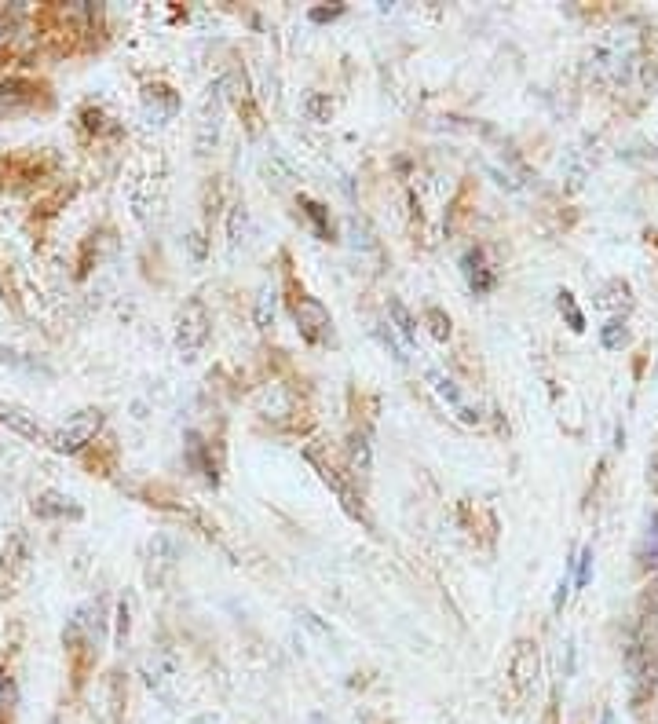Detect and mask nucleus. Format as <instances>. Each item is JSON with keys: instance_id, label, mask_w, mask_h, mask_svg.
I'll return each mask as SVG.
<instances>
[{"instance_id": "f257e3e1", "label": "nucleus", "mask_w": 658, "mask_h": 724, "mask_svg": "<svg viewBox=\"0 0 658 724\" xmlns=\"http://www.w3.org/2000/svg\"><path fill=\"white\" fill-rule=\"evenodd\" d=\"M637 55H640V33H633V26H615V30H607L600 41L593 44V52H589V74L596 81H604V85H618V81H626L629 70L637 66Z\"/></svg>"}, {"instance_id": "f03ea898", "label": "nucleus", "mask_w": 658, "mask_h": 724, "mask_svg": "<svg viewBox=\"0 0 658 724\" xmlns=\"http://www.w3.org/2000/svg\"><path fill=\"white\" fill-rule=\"evenodd\" d=\"M655 681H658V666H655V655H651V644H648V633L640 629L637 637L629 640L626 648V684H629V699L633 703H648L651 695H655Z\"/></svg>"}, {"instance_id": "7ed1b4c3", "label": "nucleus", "mask_w": 658, "mask_h": 724, "mask_svg": "<svg viewBox=\"0 0 658 724\" xmlns=\"http://www.w3.org/2000/svg\"><path fill=\"white\" fill-rule=\"evenodd\" d=\"M425 377H428V384H432V392L439 395V403H443L461 425H479V421H483L479 403L468 395L465 384H457V377H450V373L439 370V366H425Z\"/></svg>"}, {"instance_id": "20e7f679", "label": "nucleus", "mask_w": 658, "mask_h": 724, "mask_svg": "<svg viewBox=\"0 0 658 724\" xmlns=\"http://www.w3.org/2000/svg\"><path fill=\"white\" fill-rule=\"evenodd\" d=\"M183 673V662H180V651L172 648V644H154V648L139 659V677L147 684L154 695H169L172 684L180 681Z\"/></svg>"}, {"instance_id": "39448f33", "label": "nucleus", "mask_w": 658, "mask_h": 724, "mask_svg": "<svg viewBox=\"0 0 658 724\" xmlns=\"http://www.w3.org/2000/svg\"><path fill=\"white\" fill-rule=\"evenodd\" d=\"M209 326H213V319H209L205 304L198 297H191L180 308V315H176V348H180V355L187 362L198 359V352L205 348V341H209Z\"/></svg>"}, {"instance_id": "423d86ee", "label": "nucleus", "mask_w": 658, "mask_h": 724, "mask_svg": "<svg viewBox=\"0 0 658 724\" xmlns=\"http://www.w3.org/2000/svg\"><path fill=\"white\" fill-rule=\"evenodd\" d=\"M103 428V410H81V414H74L66 425H59L52 432V443L59 454H77L81 447H88L92 439H96V432Z\"/></svg>"}, {"instance_id": "0eeeda50", "label": "nucleus", "mask_w": 658, "mask_h": 724, "mask_svg": "<svg viewBox=\"0 0 658 724\" xmlns=\"http://www.w3.org/2000/svg\"><path fill=\"white\" fill-rule=\"evenodd\" d=\"M538 673H542V651L534 640H516V651H512L509 659V681L516 688V695H527L538 681Z\"/></svg>"}, {"instance_id": "6e6552de", "label": "nucleus", "mask_w": 658, "mask_h": 724, "mask_svg": "<svg viewBox=\"0 0 658 724\" xmlns=\"http://www.w3.org/2000/svg\"><path fill=\"white\" fill-rule=\"evenodd\" d=\"M293 315H297V326H300V337L311 344H322L333 337V319H329V311L322 300L315 297H300L293 304Z\"/></svg>"}, {"instance_id": "1a4fd4ad", "label": "nucleus", "mask_w": 658, "mask_h": 724, "mask_svg": "<svg viewBox=\"0 0 658 724\" xmlns=\"http://www.w3.org/2000/svg\"><path fill=\"white\" fill-rule=\"evenodd\" d=\"M308 461H311V465H315V469H319L322 483H326V487L333 490V494H337L340 505H344V509H348L351 516H355V520L370 523V520H366V509H362L359 494H355V487H351V483L344 480V476H340L337 465H333V461H326V458H319V450H308Z\"/></svg>"}, {"instance_id": "9d476101", "label": "nucleus", "mask_w": 658, "mask_h": 724, "mask_svg": "<svg viewBox=\"0 0 658 724\" xmlns=\"http://www.w3.org/2000/svg\"><path fill=\"white\" fill-rule=\"evenodd\" d=\"M220 114H223V81L209 85L202 99V110H198V154H209L220 139Z\"/></svg>"}, {"instance_id": "9b49d317", "label": "nucleus", "mask_w": 658, "mask_h": 724, "mask_svg": "<svg viewBox=\"0 0 658 724\" xmlns=\"http://www.w3.org/2000/svg\"><path fill=\"white\" fill-rule=\"evenodd\" d=\"M176 560H180V545L172 542L169 534H158V538H150V549H147V578L154 586H161L165 578L176 571Z\"/></svg>"}, {"instance_id": "f8f14e48", "label": "nucleus", "mask_w": 658, "mask_h": 724, "mask_svg": "<svg viewBox=\"0 0 658 724\" xmlns=\"http://www.w3.org/2000/svg\"><path fill=\"white\" fill-rule=\"evenodd\" d=\"M70 622L77 626V633H81V640H85L88 648H99L103 637H107V604H103V600H88Z\"/></svg>"}, {"instance_id": "ddd939ff", "label": "nucleus", "mask_w": 658, "mask_h": 724, "mask_svg": "<svg viewBox=\"0 0 658 724\" xmlns=\"http://www.w3.org/2000/svg\"><path fill=\"white\" fill-rule=\"evenodd\" d=\"M373 472V443L366 428H355L348 436V476L351 480H370Z\"/></svg>"}, {"instance_id": "4468645a", "label": "nucleus", "mask_w": 658, "mask_h": 724, "mask_svg": "<svg viewBox=\"0 0 658 724\" xmlns=\"http://www.w3.org/2000/svg\"><path fill=\"white\" fill-rule=\"evenodd\" d=\"M0 425H8L11 432H19V436L33 439V443H48V439H52L30 410H22V406L15 403H0Z\"/></svg>"}, {"instance_id": "2eb2a0df", "label": "nucleus", "mask_w": 658, "mask_h": 724, "mask_svg": "<svg viewBox=\"0 0 658 724\" xmlns=\"http://www.w3.org/2000/svg\"><path fill=\"white\" fill-rule=\"evenodd\" d=\"M99 703H103V706H96L99 724H117V721H121V706H125L121 673H110L107 681H103V688H99Z\"/></svg>"}, {"instance_id": "dca6fc26", "label": "nucleus", "mask_w": 658, "mask_h": 724, "mask_svg": "<svg viewBox=\"0 0 658 724\" xmlns=\"http://www.w3.org/2000/svg\"><path fill=\"white\" fill-rule=\"evenodd\" d=\"M461 271H465L472 293H490V289H494V271L487 267V253H483V249H468V253L461 256Z\"/></svg>"}, {"instance_id": "f3484780", "label": "nucleus", "mask_w": 658, "mask_h": 724, "mask_svg": "<svg viewBox=\"0 0 658 724\" xmlns=\"http://www.w3.org/2000/svg\"><path fill=\"white\" fill-rule=\"evenodd\" d=\"M33 512L41 516V520H55V516H81V509L74 505V498H66L59 490H48L41 498L33 501Z\"/></svg>"}, {"instance_id": "a211bd4d", "label": "nucleus", "mask_w": 658, "mask_h": 724, "mask_svg": "<svg viewBox=\"0 0 658 724\" xmlns=\"http://www.w3.org/2000/svg\"><path fill=\"white\" fill-rule=\"evenodd\" d=\"M143 107H147V114L154 121H165L176 114V107H180V99L172 96L165 85H150L147 92H143Z\"/></svg>"}, {"instance_id": "6ab92c4d", "label": "nucleus", "mask_w": 658, "mask_h": 724, "mask_svg": "<svg viewBox=\"0 0 658 724\" xmlns=\"http://www.w3.org/2000/svg\"><path fill=\"white\" fill-rule=\"evenodd\" d=\"M388 315H392V322H395V330H399V337H403L410 348L417 344V322H414V315L406 311V304L403 300H388Z\"/></svg>"}, {"instance_id": "aec40b11", "label": "nucleus", "mask_w": 658, "mask_h": 724, "mask_svg": "<svg viewBox=\"0 0 658 724\" xmlns=\"http://www.w3.org/2000/svg\"><path fill=\"white\" fill-rule=\"evenodd\" d=\"M275 308H278V289L264 286L260 289V300H256V326H260V330H271V322H275Z\"/></svg>"}, {"instance_id": "412c9836", "label": "nucleus", "mask_w": 658, "mask_h": 724, "mask_svg": "<svg viewBox=\"0 0 658 724\" xmlns=\"http://www.w3.org/2000/svg\"><path fill=\"white\" fill-rule=\"evenodd\" d=\"M640 567H658V512L651 516L648 531H644V542H640Z\"/></svg>"}, {"instance_id": "4be33fe9", "label": "nucleus", "mask_w": 658, "mask_h": 724, "mask_svg": "<svg viewBox=\"0 0 658 724\" xmlns=\"http://www.w3.org/2000/svg\"><path fill=\"white\" fill-rule=\"evenodd\" d=\"M600 341H604L607 352H622V348L629 344L626 322H622V319H611V322L604 326V330H600Z\"/></svg>"}, {"instance_id": "5701e85b", "label": "nucleus", "mask_w": 658, "mask_h": 724, "mask_svg": "<svg viewBox=\"0 0 658 724\" xmlns=\"http://www.w3.org/2000/svg\"><path fill=\"white\" fill-rule=\"evenodd\" d=\"M556 304H560V311H563V319H567V326H571L574 333H582V330H585V315L578 311V304H574V293H567V289H563Z\"/></svg>"}, {"instance_id": "b1692460", "label": "nucleus", "mask_w": 658, "mask_h": 724, "mask_svg": "<svg viewBox=\"0 0 658 724\" xmlns=\"http://www.w3.org/2000/svg\"><path fill=\"white\" fill-rule=\"evenodd\" d=\"M128 629H132V597H121L117 600V644H125L128 640Z\"/></svg>"}, {"instance_id": "393cba45", "label": "nucleus", "mask_w": 658, "mask_h": 724, "mask_svg": "<svg viewBox=\"0 0 658 724\" xmlns=\"http://www.w3.org/2000/svg\"><path fill=\"white\" fill-rule=\"evenodd\" d=\"M425 322H428V330H432V337H436V341H450V319H446L443 311L428 308L425 311Z\"/></svg>"}, {"instance_id": "a878e982", "label": "nucleus", "mask_w": 658, "mask_h": 724, "mask_svg": "<svg viewBox=\"0 0 658 724\" xmlns=\"http://www.w3.org/2000/svg\"><path fill=\"white\" fill-rule=\"evenodd\" d=\"M245 227H249V216H245V205H234L231 213V249L245 242Z\"/></svg>"}, {"instance_id": "bb28decb", "label": "nucleus", "mask_w": 658, "mask_h": 724, "mask_svg": "<svg viewBox=\"0 0 658 724\" xmlns=\"http://www.w3.org/2000/svg\"><path fill=\"white\" fill-rule=\"evenodd\" d=\"M11 706H15V681L8 673H0V717H4V710L11 714Z\"/></svg>"}, {"instance_id": "cd10ccee", "label": "nucleus", "mask_w": 658, "mask_h": 724, "mask_svg": "<svg viewBox=\"0 0 658 724\" xmlns=\"http://www.w3.org/2000/svg\"><path fill=\"white\" fill-rule=\"evenodd\" d=\"M593 578V549H582V560H578V586H589Z\"/></svg>"}, {"instance_id": "c85d7f7f", "label": "nucleus", "mask_w": 658, "mask_h": 724, "mask_svg": "<svg viewBox=\"0 0 658 724\" xmlns=\"http://www.w3.org/2000/svg\"><path fill=\"white\" fill-rule=\"evenodd\" d=\"M567 597H571V575H563V578H560V589H556V600H552V607L560 611V607L567 604Z\"/></svg>"}, {"instance_id": "c756f323", "label": "nucleus", "mask_w": 658, "mask_h": 724, "mask_svg": "<svg viewBox=\"0 0 658 724\" xmlns=\"http://www.w3.org/2000/svg\"><path fill=\"white\" fill-rule=\"evenodd\" d=\"M308 110H311V114H315V118H329V103H326V99H319V96L311 99Z\"/></svg>"}, {"instance_id": "7c9ffc66", "label": "nucleus", "mask_w": 658, "mask_h": 724, "mask_svg": "<svg viewBox=\"0 0 658 724\" xmlns=\"http://www.w3.org/2000/svg\"><path fill=\"white\" fill-rule=\"evenodd\" d=\"M187 724H220V714H198V717H191Z\"/></svg>"}, {"instance_id": "2f4dec72", "label": "nucleus", "mask_w": 658, "mask_h": 724, "mask_svg": "<svg viewBox=\"0 0 658 724\" xmlns=\"http://www.w3.org/2000/svg\"><path fill=\"white\" fill-rule=\"evenodd\" d=\"M542 724H556V699L549 703V714H545V721Z\"/></svg>"}, {"instance_id": "473e14b6", "label": "nucleus", "mask_w": 658, "mask_h": 724, "mask_svg": "<svg viewBox=\"0 0 658 724\" xmlns=\"http://www.w3.org/2000/svg\"><path fill=\"white\" fill-rule=\"evenodd\" d=\"M651 487H655V494H658V458L651 461Z\"/></svg>"}, {"instance_id": "72a5a7b5", "label": "nucleus", "mask_w": 658, "mask_h": 724, "mask_svg": "<svg viewBox=\"0 0 658 724\" xmlns=\"http://www.w3.org/2000/svg\"><path fill=\"white\" fill-rule=\"evenodd\" d=\"M600 724H615V710H604V717H600Z\"/></svg>"}, {"instance_id": "f704fd0d", "label": "nucleus", "mask_w": 658, "mask_h": 724, "mask_svg": "<svg viewBox=\"0 0 658 724\" xmlns=\"http://www.w3.org/2000/svg\"><path fill=\"white\" fill-rule=\"evenodd\" d=\"M48 724H63V721H59V717H52V721H48Z\"/></svg>"}]
</instances>
